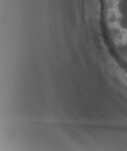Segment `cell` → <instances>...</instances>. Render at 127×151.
Wrapping results in <instances>:
<instances>
[{"label": "cell", "mask_w": 127, "mask_h": 151, "mask_svg": "<svg viewBox=\"0 0 127 151\" xmlns=\"http://www.w3.org/2000/svg\"><path fill=\"white\" fill-rule=\"evenodd\" d=\"M119 78L123 83L127 87V74L124 72H121L119 74Z\"/></svg>", "instance_id": "cell-1"}]
</instances>
